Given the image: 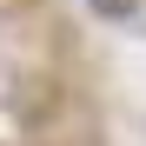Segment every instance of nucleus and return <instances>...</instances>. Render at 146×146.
I'll list each match as a JSON object with an SVG mask.
<instances>
[{"mask_svg": "<svg viewBox=\"0 0 146 146\" xmlns=\"http://www.w3.org/2000/svg\"><path fill=\"white\" fill-rule=\"evenodd\" d=\"M93 7H100L106 20H126V13H133V0H93Z\"/></svg>", "mask_w": 146, "mask_h": 146, "instance_id": "f257e3e1", "label": "nucleus"}]
</instances>
